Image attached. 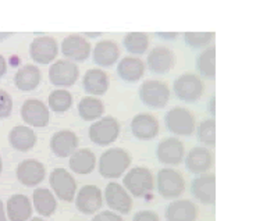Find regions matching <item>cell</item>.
Returning a JSON list of instances; mask_svg holds the SVG:
<instances>
[{"label":"cell","mask_w":256,"mask_h":221,"mask_svg":"<svg viewBox=\"0 0 256 221\" xmlns=\"http://www.w3.org/2000/svg\"><path fill=\"white\" fill-rule=\"evenodd\" d=\"M131 164V156L122 148H112L99 158V172L104 178H118Z\"/></svg>","instance_id":"obj_1"},{"label":"cell","mask_w":256,"mask_h":221,"mask_svg":"<svg viewBox=\"0 0 256 221\" xmlns=\"http://www.w3.org/2000/svg\"><path fill=\"white\" fill-rule=\"evenodd\" d=\"M124 186L135 198H145L154 188V174L146 167H134L126 174Z\"/></svg>","instance_id":"obj_2"},{"label":"cell","mask_w":256,"mask_h":221,"mask_svg":"<svg viewBox=\"0 0 256 221\" xmlns=\"http://www.w3.org/2000/svg\"><path fill=\"white\" fill-rule=\"evenodd\" d=\"M142 103L152 108H163L170 99V88L160 80H146L140 86Z\"/></svg>","instance_id":"obj_3"},{"label":"cell","mask_w":256,"mask_h":221,"mask_svg":"<svg viewBox=\"0 0 256 221\" xmlns=\"http://www.w3.org/2000/svg\"><path fill=\"white\" fill-rule=\"evenodd\" d=\"M120 135V122L116 117L104 116L90 126V139L99 146L113 144Z\"/></svg>","instance_id":"obj_4"},{"label":"cell","mask_w":256,"mask_h":221,"mask_svg":"<svg viewBox=\"0 0 256 221\" xmlns=\"http://www.w3.org/2000/svg\"><path fill=\"white\" fill-rule=\"evenodd\" d=\"M164 122L167 130L174 135L190 136L195 131V117L186 108H173L164 114Z\"/></svg>","instance_id":"obj_5"},{"label":"cell","mask_w":256,"mask_h":221,"mask_svg":"<svg viewBox=\"0 0 256 221\" xmlns=\"http://www.w3.org/2000/svg\"><path fill=\"white\" fill-rule=\"evenodd\" d=\"M173 89L178 99L188 102V103H194L202 96L205 90V85L198 76L192 72H184L174 80Z\"/></svg>","instance_id":"obj_6"},{"label":"cell","mask_w":256,"mask_h":221,"mask_svg":"<svg viewBox=\"0 0 256 221\" xmlns=\"http://www.w3.org/2000/svg\"><path fill=\"white\" fill-rule=\"evenodd\" d=\"M186 180L180 171L162 168L158 172V192L166 199H176L184 194Z\"/></svg>","instance_id":"obj_7"},{"label":"cell","mask_w":256,"mask_h":221,"mask_svg":"<svg viewBox=\"0 0 256 221\" xmlns=\"http://www.w3.org/2000/svg\"><path fill=\"white\" fill-rule=\"evenodd\" d=\"M49 182L54 195L64 202H72L77 194V182L76 178L71 176L66 168H54L50 172Z\"/></svg>","instance_id":"obj_8"},{"label":"cell","mask_w":256,"mask_h":221,"mask_svg":"<svg viewBox=\"0 0 256 221\" xmlns=\"http://www.w3.org/2000/svg\"><path fill=\"white\" fill-rule=\"evenodd\" d=\"M80 68L74 62L63 58L49 67V80L54 86H71L77 82Z\"/></svg>","instance_id":"obj_9"},{"label":"cell","mask_w":256,"mask_h":221,"mask_svg":"<svg viewBox=\"0 0 256 221\" xmlns=\"http://www.w3.org/2000/svg\"><path fill=\"white\" fill-rule=\"evenodd\" d=\"M156 156L162 164L177 166L186 156V148L178 138H164L156 148Z\"/></svg>","instance_id":"obj_10"},{"label":"cell","mask_w":256,"mask_h":221,"mask_svg":"<svg viewBox=\"0 0 256 221\" xmlns=\"http://www.w3.org/2000/svg\"><path fill=\"white\" fill-rule=\"evenodd\" d=\"M146 66L154 74H167L176 66V53L164 44L154 46L148 54Z\"/></svg>","instance_id":"obj_11"},{"label":"cell","mask_w":256,"mask_h":221,"mask_svg":"<svg viewBox=\"0 0 256 221\" xmlns=\"http://www.w3.org/2000/svg\"><path fill=\"white\" fill-rule=\"evenodd\" d=\"M58 46L53 36L42 35L35 38L30 44V56L39 64L52 63L58 56Z\"/></svg>","instance_id":"obj_12"},{"label":"cell","mask_w":256,"mask_h":221,"mask_svg":"<svg viewBox=\"0 0 256 221\" xmlns=\"http://www.w3.org/2000/svg\"><path fill=\"white\" fill-rule=\"evenodd\" d=\"M21 117L28 126H46L50 120V113L45 103L39 99H26L21 106Z\"/></svg>","instance_id":"obj_13"},{"label":"cell","mask_w":256,"mask_h":221,"mask_svg":"<svg viewBox=\"0 0 256 221\" xmlns=\"http://www.w3.org/2000/svg\"><path fill=\"white\" fill-rule=\"evenodd\" d=\"M90 42L88 39L78 35V34H71L66 36L62 42V52L67 57V60L71 62H84L86 60L90 54Z\"/></svg>","instance_id":"obj_14"},{"label":"cell","mask_w":256,"mask_h":221,"mask_svg":"<svg viewBox=\"0 0 256 221\" xmlns=\"http://www.w3.org/2000/svg\"><path fill=\"white\" fill-rule=\"evenodd\" d=\"M17 180L26 186H35L45 180L46 168L44 163L35 158L22 160L16 170Z\"/></svg>","instance_id":"obj_15"},{"label":"cell","mask_w":256,"mask_h":221,"mask_svg":"<svg viewBox=\"0 0 256 221\" xmlns=\"http://www.w3.org/2000/svg\"><path fill=\"white\" fill-rule=\"evenodd\" d=\"M102 204V190L96 185H84L82 188L78 190L76 206L84 214H94L98 210H100Z\"/></svg>","instance_id":"obj_16"},{"label":"cell","mask_w":256,"mask_h":221,"mask_svg":"<svg viewBox=\"0 0 256 221\" xmlns=\"http://www.w3.org/2000/svg\"><path fill=\"white\" fill-rule=\"evenodd\" d=\"M104 199L112 210L122 214H128L132 208V199L126 188L118 182L108 184L104 190Z\"/></svg>","instance_id":"obj_17"},{"label":"cell","mask_w":256,"mask_h":221,"mask_svg":"<svg viewBox=\"0 0 256 221\" xmlns=\"http://www.w3.org/2000/svg\"><path fill=\"white\" fill-rule=\"evenodd\" d=\"M192 196L205 204H214L216 199V177L214 174H200L191 182Z\"/></svg>","instance_id":"obj_18"},{"label":"cell","mask_w":256,"mask_h":221,"mask_svg":"<svg viewBox=\"0 0 256 221\" xmlns=\"http://www.w3.org/2000/svg\"><path fill=\"white\" fill-rule=\"evenodd\" d=\"M131 132L136 139L149 140L159 135V121L154 114L140 113L131 120Z\"/></svg>","instance_id":"obj_19"},{"label":"cell","mask_w":256,"mask_h":221,"mask_svg":"<svg viewBox=\"0 0 256 221\" xmlns=\"http://www.w3.org/2000/svg\"><path fill=\"white\" fill-rule=\"evenodd\" d=\"M77 134L71 130H60L50 139V149L58 158H67L78 149Z\"/></svg>","instance_id":"obj_20"},{"label":"cell","mask_w":256,"mask_h":221,"mask_svg":"<svg viewBox=\"0 0 256 221\" xmlns=\"http://www.w3.org/2000/svg\"><path fill=\"white\" fill-rule=\"evenodd\" d=\"M213 166V154L204 146H195L186 154V170L192 174H204Z\"/></svg>","instance_id":"obj_21"},{"label":"cell","mask_w":256,"mask_h":221,"mask_svg":"<svg viewBox=\"0 0 256 221\" xmlns=\"http://www.w3.org/2000/svg\"><path fill=\"white\" fill-rule=\"evenodd\" d=\"M94 62L100 67H110L118 60L120 48L118 44L113 39H102L95 44L92 52Z\"/></svg>","instance_id":"obj_22"},{"label":"cell","mask_w":256,"mask_h":221,"mask_svg":"<svg viewBox=\"0 0 256 221\" xmlns=\"http://www.w3.org/2000/svg\"><path fill=\"white\" fill-rule=\"evenodd\" d=\"M167 221H195L198 217L196 204L186 199L174 200L166 208Z\"/></svg>","instance_id":"obj_23"},{"label":"cell","mask_w":256,"mask_h":221,"mask_svg":"<svg viewBox=\"0 0 256 221\" xmlns=\"http://www.w3.org/2000/svg\"><path fill=\"white\" fill-rule=\"evenodd\" d=\"M117 74L126 82H136L145 74V63L140 57H122L117 64Z\"/></svg>","instance_id":"obj_24"},{"label":"cell","mask_w":256,"mask_h":221,"mask_svg":"<svg viewBox=\"0 0 256 221\" xmlns=\"http://www.w3.org/2000/svg\"><path fill=\"white\" fill-rule=\"evenodd\" d=\"M6 210L10 221H28L32 216L31 199L22 194H16L8 198Z\"/></svg>","instance_id":"obj_25"},{"label":"cell","mask_w":256,"mask_h":221,"mask_svg":"<svg viewBox=\"0 0 256 221\" xmlns=\"http://www.w3.org/2000/svg\"><path fill=\"white\" fill-rule=\"evenodd\" d=\"M84 89L90 95L99 96L108 92L109 89V76L100 68H90L82 78Z\"/></svg>","instance_id":"obj_26"},{"label":"cell","mask_w":256,"mask_h":221,"mask_svg":"<svg viewBox=\"0 0 256 221\" xmlns=\"http://www.w3.org/2000/svg\"><path fill=\"white\" fill-rule=\"evenodd\" d=\"M36 134L34 132V130L26 126H16L12 128V131L8 132V142L13 146L16 150L20 152H26L36 145Z\"/></svg>","instance_id":"obj_27"},{"label":"cell","mask_w":256,"mask_h":221,"mask_svg":"<svg viewBox=\"0 0 256 221\" xmlns=\"http://www.w3.org/2000/svg\"><path fill=\"white\" fill-rule=\"evenodd\" d=\"M70 168L77 174L81 176H86L94 171L96 166V156L95 153L90 149L82 148V149H77L76 152L70 156V162H68Z\"/></svg>","instance_id":"obj_28"},{"label":"cell","mask_w":256,"mask_h":221,"mask_svg":"<svg viewBox=\"0 0 256 221\" xmlns=\"http://www.w3.org/2000/svg\"><path fill=\"white\" fill-rule=\"evenodd\" d=\"M40 70L34 64L22 66L14 76V84L20 90H34L40 82Z\"/></svg>","instance_id":"obj_29"},{"label":"cell","mask_w":256,"mask_h":221,"mask_svg":"<svg viewBox=\"0 0 256 221\" xmlns=\"http://www.w3.org/2000/svg\"><path fill=\"white\" fill-rule=\"evenodd\" d=\"M32 202L34 208L38 212L39 214L44 217L52 216L56 208H58V202H56V196L52 194L50 190L48 188H36L32 194Z\"/></svg>","instance_id":"obj_30"},{"label":"cell","mask_w":256,"mask_h":221,"mask_svg":"<svg viewBox=\"0 0 256 221\" xmlns=\"http://www.w3.org/2000/svg\"><path fill=\"white\" fill-rule=\"evenodd\" d=\"M78 113L85 121L99 120L104 113V104L95 96H84L78 103Z\"/></svg>","instance_id":"obj_31"},{"label":"cell","mask_w":256,"mask_h":221,"mask_svg":"<svg viewBox=\"0 0 256 221\" xmlns=\"http://www.w3.org/2000/svg\"><path fill=\"white\" fill-rule=\"evenodd\" d=\"M196 70L202 76L213 80L216 76V48L209 46L196 56Z\"/></svg>","instance_id":"obj_32"},{"label":"cell","mask_w":256,"mask_h":221,"mask_svg":"<svg viewBox=\"0 0 256 221\" xmlns=\"http://www.w3.org/2000/svg\"><path fill=\"white\" fill-rule=\"evenodd\" d=\"M124 48L131 54H144L149 46V36L145 32H128L122 39Z\"/></svg>","instance_id":"obj_33"},{"label":"cell","mask_w":256,"mask_h":221,"mask_svg":"<svg viewBox=\"0 0 256 221\" xmlns=\"http://www.w3.org/2000/svg\"><path fill=\"white\" fill-rule=\"evenodd\" d=\"M49 108L56 113H64L71 108L72 104V95L67 89H54L52 90L48 98Z\"/></svg>","instance_id":"obj_34"},{"label":"cell","mask_w":256,"mask_h":221,"mask_svg":"<svg viewBox=\"0 0 256 221\" xmlns=\"http://www.w3.org/2000/svg\"><path fill=\"white\" fill-rule=\"evenodd\" d=\"M196 138L200 144L214 146L216 144V121L214 118H206L196 128Z\"/></svg>","instance_id":"obj_35"},{"label":"cell","mask_w":256,"mask_h":221,"mask_svg":"<svg viewBox=\"0 0 256 221\" xmlns=\"http://www.w3.org/2000/svg\"><path fill=\"white\" fill-rule=\"evenodd\" d=\"M214 38V32H186L184 40L188 46L199 49L210 44Z\"/></svg>","instance_id":"obj_36"},{"label":"cell","mask_w":256,"mask_h":221,"mask_svg":"<svg viewBox=\"0 0 256 221\" xmlns=\"http://www.w3.org/2000/svg\"><path fill=\"white\" fill-rule=\"evenodd\" d=\"M13 112V99L10 94L0 89V118H6Z\"/></svg>","instance_id":"obj_37"},{"label":"cell","mask_w":256,"mask_h":221,"mask_svg":"<svg viewBox=\"0 0 256 221\" xmlns=\"http://www.w3.org/2000/svg\"><path fill=\"white\" fill-rule=\"evenodd\" d=\"M92 221H124L120 214H117L114 212H110V210H104L100 212L92 218Z\"/></svg>","instance_id":"obj_38"},{"label":"cell","mask_w":256,"mask_h":221,"mask_svg":"<svg viewBox=\"0 0 256 221\" xmlns=\"http://www.w3.org/2000/svg\"><path fill=\"white\" fill-rule=\"evenodd\" d=\"M132 221H160V218L159 216L156 214L154 212H150V210H142V212L135 213Z\"/></svg>","instance_id":"obj_39"},{"label":"cell","mask_w":256,"mask_h":221,"mask_svg":"<svg viewBox=\"0 0 256 221\" xmlns=\"http://www.w3.org/2000/svg\"><path fill=\"white\" fill-rule=\"evenodd\" d=\"M7 71V63H6V58L0 54V78L6 74Z\"/></svg>","instance_id":"obj_40"},{"label":"cell","mask_w":256,"mask_h":221,"mask_svg":"<svg viewBox=\"0 0 256 221\" xmlns=\"http://www.w3.org/2000/svg\"><path fill=\"white\" fill-rule=\"evenodd\" d=\"M0 221H7L6 212H4V208H3V202L0 200Z\"/></svg>","instance_id":"obj_41"},{"label":"cell","mask_w":256,"mask_h":221,"mask_svg":"<svg viewBox=\"0 0 256 221\" xmlns=\"http://www.w3.org/2000/svg\"><path fill=\"white\" fill-rule=\"evenodd\" d=\"M209 112L212 116H214V96L210 98V100H209Z\"/></svg>","instance_id":"obj_42"},{"label":"cell","mask_w":256,"mask_h":221,"mask_svg":"<svg viewBox=\"0 0 256 221\" xmlns=\"http://www.w3.org/2000/svg\"><path fill=\"white\" fill-rule=\"evenodd\" d=\"M30 221H45L44 218H40V217H34V218H31Z\"/></svg>","instance_id":"obj_43"},{"label":"cell","mask_w":256,"mask_h":221,"mask_svg":"<svg viewBox=\"0 0 256 221\" xmlns=\"http://www.w3.org/2000/svg\"><path fill=\"white\" fill-rule=\"evenodd\" d=\"M3 170V160H2V156H0V172Z\"/></svg>","instance_id":"obj_44"}]
</instances>
